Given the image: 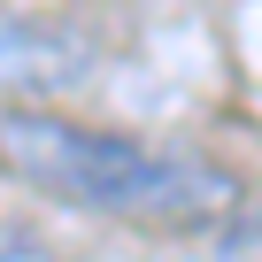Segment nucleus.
Returning a JSON list of instances; mask_svg holds the SVG:
<instances>
[{"instance_id":"f257e3e1","label":"nucleus","mask_w":262,"mask_h":262,"mask_svg":"<svg viewBox=\"0 0 262 262\" xmlns=\"http://www.w3.org/2000/svg\"><path fill=\"white\" fill-rule=\"evenodd\" d=\"M0 162L54 193L62 208L116 216V224H155L193 231L239 208V178L193 147H155L131 131H93L47 108H0Z\"/></svg>"},{"instance_id":"f03ea898","label":"nucleus","mask_w":262,"mask_h":262,"mask_svg":"<svg viewBox=\"0 0 262 262\" xmlns=\"http://www.w3.org/2000/svg\"><path fill=\"white\" fill-rule=\"evenodd\" d=\"M224 262H262V201L231 208V239H224Z\"/></svg>"},{"instance_id":"7ed1b4c3","label":"nucleus","mask_w":262,"mask_h":262,"mask_svg":"<svg viewBox=\"0 0 262 262\" xmlns=\"http://www.w3.org/2000/svg\"><path fill=\"white\" fill-rule=\"evenodd\" d=\"M0 262H54V247L24 224H0Z\"/></svg>"}]
</instances>
